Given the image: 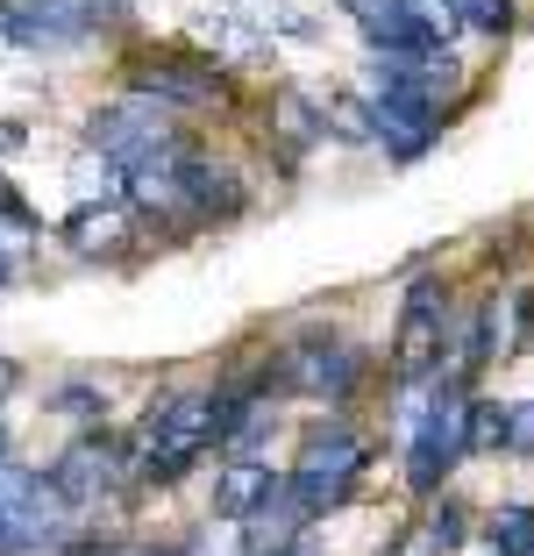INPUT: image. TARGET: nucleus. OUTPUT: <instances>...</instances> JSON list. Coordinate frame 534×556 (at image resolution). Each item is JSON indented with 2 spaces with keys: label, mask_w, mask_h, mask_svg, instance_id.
<instances>
[{
  "label": "nucleus",
  "mask_w": 534,
  "mask_h": 556,
  "mask_svg": "<svg viewBox=\"0 0 534 556\" xmlns=\"http://www.w3.org/2000/svg\"><path fill=\"white\" fill-rule=\"evenodd\" d=\"M129 93H143V100H157V108H171V115H186V108L228 100V72L214 65V58H186V50H136L129 58Z\"/></svg>",
  "instance_id": "0eeeda50"
},
{
  "label": "nucleus",
  "mask_w": 534,
  "mask_h": 556,
  "mask_svg": "<svg viewBox=\"0 0 534 556\" xmlns=\"http://www.w3.org/2000/svg\"><path fill=\"white\" fill-rule=\"evenodd\" d=\"M15 378H22V371H15L8 357H0V393H15Z\"/></svg>",
  "instance_id": "b1692460"
},
{
  "label": "nucleus",
  "mask_w": 534,
  "mask_h": 556,
  "mask_svg": "<svg viewBox=\"0 0 534 556\" xmlns=\"http://www.w3.org/2000/svg\"><path fill=\"white\" fill-rule=\"evenodd\" d=\"M506 321H513V328H506V343L527 350V343H534V286H520V293L506 300Z\"/></svg>",
  "instance_id": "6ab92c4d"
},
{
  "label": "nucleus",
  "mask_w": 534,
  "mask_h": 556,
  "mask_svg": "<svg viewBox=\"0 0 534 556\" xmlns=\"http://www.w3.org/2000/svg\"><path fill=\"white\" fill-rule=\"evenodd\" d=\"M129 236H136L129 200H86V207H72L65 222H58V243H65L72 257H122Z\"/></svg>",
  "instance_id": "1a4fd4ad"
},
{
  "label": "nucleus",
  "mask_w": 534,
  "mask_h": 556,
  "mask_svg": "<svg viewBox=\"0 0 534 556\" xmlns=\"http://www.w3.org/2000/svg\"><path fill=\"white\" fill-rule=\"evenodd\" d=\"M122 15L129 0H0V43L22 58H72L100 43Z\"/></svg>",
  "instance_id": "f03ea898"
},
{
  "label": "nucleus",
  "mask_w": 534,
  "mask_h": 556,
  "mask_svg": "<svg viewBox=\"0 0 534 556\" xmlns=\"http://www.w3.org/2000/svg\"><path fill=\"white\" fill-rule=\"evenodd\" d=\"M22 143H29V129H22V122H0V157H15Z\"/></svg>",
  "instance_id": "5701e85b"
},
{
  "label": "nucleus",
  "mask_w": 534,
  "mask_h": 556,
  "mask_svg": "<svg viewBox=\"0 0 534 556\" xmlns=\"http://www.w3.org/2000/svg\"><path fill=\"white\" fill-rule=\"evenodd\" d=\"M499 450L534 464V400H506V414H499Z\"/></svg>",
  "instance_id": "2eb2a0df"
},
{
  "label": "nucleus",
  "mask_w": 534,
  "mask_h": 556,
  "mask_svg": "<svg viewBox=\"0 0 534 556\" xmlns=\"http://www.w3.org/2000/svg\"><path fill=\"white\" fill-rule=\"evenodd\" d=\"M513 0H463V29H478V36H492V43H499V36H513Z\"/></svg>",
  "instance_id": "dca6fc26"
},
{
  "label": "nucleus",
  "mask_w": 534,
  "mask_h": 556,
  "mask_svg": "<svg viewBox=\"0 0 534 556\" xmlns=\"http://www.w3.org/2000/svg\"><path fill=\"white\" fill-rule=\"evenodd\" d=\"M478 535H485L492 556H534V507L527 500H499V507L478 521Z\"/></svg>",
  "instance_id": "ddd939ff"
},
{
  "label": "nucleus",
  "mask_w": 534,
  "mask_h": 556,
  "mask_svg": "<svg viewBox=\"0 0 534 556\" xmlns=\"http://www.w3.org/2000/svg\"><path fill=\"white\" fill-rule=\"evenodd\" d=\"M0 229H8V236H36V229H43V222H36V207L8 179H0Z\"/></svg>",
  "instance_id": "a211bd4d"
},
{
  "label": "nucleus",
  "mask_w": 534,
  "mask_h": 556,
  "mask_svg": "<svg viewBox=\"0 0 534 556\" xmlns=\"http://www.w3.org/2000/svg\"><path fill=\"white\" fill-rule=\"evenodd\" d=\"M58 414L93 421V414H107V393H100V386H58Z\"/></svg>",
  "instance_id": "aec40b11"
},
{
  "label": "nucleus",
  "mask_w": 534,
  "mask_h": 556,
  "mask_svg": "<svg viewBox=\"0 0 534 556\" xmlns=\"http://www.w3.org/2000/svg\"><path fill=\"white\" fill-rule=\"evenodd\" d=\"M157 556H193V549H157Z\"/></svg>",
  "instance_id": "bb28decb"
},
{
  "label": "nucleus",
  "mask_w": 534,
  "mask_h": 556,
  "mask_svg": "<svg viewBox=\"0 0 534 556\" xmlns=\"http://www.w3.org/2000/svg\"><path fill=\"white\" fill-rule=\"evenodd\" d=\"M406 8H414V22H421L435 43H449V36L463 29V0H406Z\"/></svg>",
  "instance_id": "f3484780"
},
{
  "label": "nucleus",
  "mask_w": 534,
  "mask_h": 556,
  "mask_svg": "<svg viewBox=\"0 0 534 556\" xmlns=\"http://www.w3.org/2000/svg\"><path fill=\"white\" fill-rule=\"evenodd\" d=\"M364 464H371V442L356 435L342 414H328V421L307 428V442H300V457L285 464L292 492L307 500V514L321 521V514H335L342 500L356 492V478H364Z\"/></svg>",
  "instance_id": "7ed1b4c3"
},
{
  "label": "nucleus",
  "mask_w": 534,
  "mask_h": 556,
  "mask_svg": "<svg viewBox=\"0 0 534 556\" xmlns=\"http://www.w3.org/2000/svg\"><path fill=\"white\" fill-rule=\"evenodd\" d=\"M86 143L100 150V164H107L122 186L143 179V172H157V164H171V157H186V129H178V115L157 108V100H143V93L100 100L93 115H86Z\"/></svg>",
  "instance_id": "f257e3e1"
},
{
  "label": "nucleus",
  "mask_w": 534,
  "mask_h": 556,
  "mask_svg": "<svg viewBox=\"0 0 534 556\" xmlns=\"http://www.w3.org/2000/svg\"><path fill=\"white\" fill-rule=\"evenodd\" d=\"M278 478H285V471H271V464H257V457H228V464H221V478H214V514L243 528L250 514L271 500Z\"/></svg>",
  "instance_id": "9d476101"
},
{
  "label": "nucleus",
  "mask_w": 534,
  "mask_h": 556,
  "mask_svg": "<svg viewBox=\"0 0 534 556\" xmlns=\"http://www.w3.org/2000/svg\"><path fill=\"white\" fill-rule=\"evenodd\" d=\"M221 8L236 22H250L264 43H314L321 36V15H307L300 0H221Z\"/></svg>",
  "instance_id": "f8f14e48"
},
{
  "label": "nucleus",
  "mask_w": 534,
  "mask_h": 556,
  "mask_svg": "<svg viewBox=\"0 0 534 556\" xmlns=\"http://www.w3.org/2000/svg\"><path fill=\"white\" fill-rule=\"evenodd\" d=\"M414 528H421L442 556H456V549H463V535H470V507H463V500H435V507H428Z\"/></svg>",
  "instance_id": "4468645a"
},
{
  "label": "nucleus",
  "mask_w": 534,
  "mask_h": 556,
  "mask_svg": "<svg viewBox=\"0 0 534 556\" xmlns=\"http://www.w3.org/2000/svg\"><path fill=\"white\" fill-rule=\"evenodd\" d=\"M257 556H314L307 542H292V549H257Z\"/></svg>",
  "instance_id": "393cba45"
},
{
  "label": "nucleus",
  "mask_w": 534,
  "mask_h": 556,
  "mask_svg": "<svg viewBox=\"0 0 534 556\" xmlns=\"http://www.w3.org/2000/svg\"><path fill=\"white\" fill-rule=\"evenodd\" d=\"M22 278V257H15V236L0 229V293H8V286H15Z\"/></svg>",
  "instance_id": "412c9836"
},
{
  "label": "nucleus",
  "mask_w": 534,
  "mask_h": 556,
  "mask_svg": "<svg viewBox=\"0 0 534 556\" xmlns=\"http://www.w3.org/2000/svg\"><path fill=\"white\" fill-rule=\"evenodd\" d=\"M8 464H15V457H8V428H0V471H8Z\"/></svg>",
  "instance_id": "a878e982"
},
{
  "label": "nucleus",
  "mask_w": 534,
  "mask_h": 556,
  "mask_svg": "<svg viewBox=\"0 0 534 556\" xmlns=\"http://www.w3.org/2000/svg\"><path fill=\"white\" fill-rule=\"evenodd\" d=\"M371 108V143H385L392 164H414L442 143V108L435 100H414V93H364Z\"/></svg>",
  "instance_id": "6e6552de"
},
{
  "label": "nucleus",
  "mask_w": 534,
  "mask_h": 556,
  "mask_svg": "<svg viewBox=\"0 0 534 556\" xmlns=\"http://www.w3.org/2000/svg\"><path fill=\"white\" fill-rule=\"evenodd\" d=\"M271 386L278 393H300V400H321V407H342L364 386V350L349 336H292L278 350Z\"/></svg>",
  "instance_id": "20e7f679"
},
{
  "label": "nucleus",
  "mask_w": 534,
  "mask_h": 556,
  "mask_svg": "<svg viewBox=\"0 0 534 556\" xmlns=\"http://www.w3.org/2000/svg\"><path fill=\"white\" fill-rule=\"evenodd\" d=\"M385 556H442V549H435V542H428V535H421V528H406V535H399V542H392V549H385Z\"/></svg>",
  "instance_id": "4be33fe9"
},
{
  "label": "nucleus",
  "mask_w": 534,
  "mask_h": 556,
  "mask_svg": "<svg viewBox=\"0 0 534 556\" xmlns=\"http://www.w3.org/2000/svg\"><path fill=\"white\" fill-rule=\"evenodd\" d=\"M449 286L435 271H414L406 278V300H399V328H392V371L414 386V378L442 371L449 357Z\"/></svg>",
  "instance_id": "39448f33"
},
{
  "label": "nucleus",
  "mask_w": 534,
  "mask_h": 556,
  "mask_svg": "<svg viewBox=\"0 0 534 556\" xmlns=\"http://www.w3.org/2000/svg\"><path fill=\"white\" fill-rule=\"evenodd\" d=\"M50 485H58V500H65L72 514L107 507L122 485H136L129 478V442L107 435V428H86L79 442H65V457L50 464Z\"/></svg>",
  "instance_id": "423d86ee"
},
{
  "label": "nucleus",
  "mask_w": 534,
  "mask_h": 556,
  "mask_svg": "<svg viewBox=\"0 0 534 556\" xmlns=\"http://www.w3.org/2000/svg\"><path fill=\"white\" fill-rule=\"evenodd\" d=\"M271 136L292 143V150H314V143L335 136V115H328V100L300 93V86H278V93H271Z\"/></svg>",
  "instance_id": "9b49d317"
}]
</instances>
